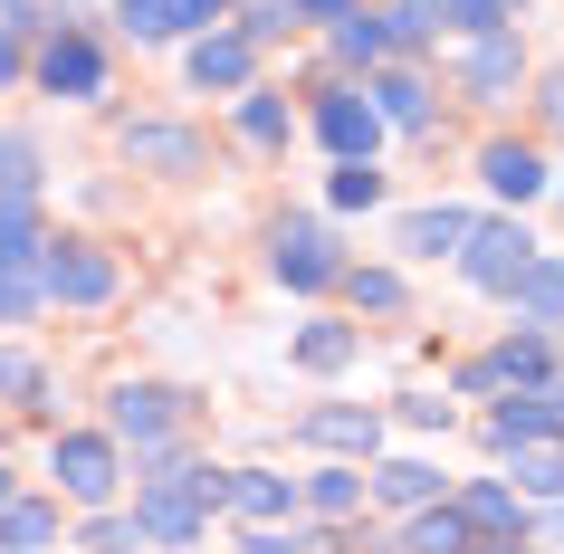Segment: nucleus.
<instances>
[{
    "label": "nucleus",
    "mask_w": 564,
    "mask_h": 554,
    "mask_svg": "<svg viewBox=\"0 0 564 554\" xmlns=\"http://www.w3.org/2000/svg\"><path fill=\"white\" fill-rule=\"evenodd\" d=\"M210 507H220V468L163 459L153 478H134V535L144 545H202Z\"/></svg>",
    "instance_id": "1"
},
{
    "label": "nucleus",
    "mask_w": 564,
    "mask_h": 554,
    "mask_svg": "<svg viewBox=\"0 0 564 554\" xmlns=\"http://www.w3.org/2000/svg\"><path fill=\"white\" fill-rule=\"evenodd\" d=\"M268 268H278V287H297V296H316V287H335V278H345L335 230H326V220H306V210L268 230Z\"/></svg>",
    "instance_id": "2"
},
{
    "label": "nucleus",
    "mask_w": 564,
    "mask_h": 554,
    "mask_svg": "<svg viewBox=\"0 0 564 554\" xmlns=\"http://www.w3.org/2000/svg\"><path fill=\"white\" fill-rule=\"evenodd\" d=\"M48 478H58L77 507H106V497L124 488V459H116V439H106V431H58V439H48Z\"/></svg>",
    "instance_id": "3"
},
{
    "label": "nucleus",
    "mask_w": 564,
    "mask_h": 554,
    "mask_svg": "<svg viewBox=\"0 0 564 554\" xmlns=\"http://www.w3.org/2000/svg\"><path fill=\"white\" fill-rule=\"evenodd\" d=\"M39 296H58V306H106L116 296V259L96 249V239H58V249H39Z\"/></svg>",
    "instance_id": "4"
},
{
    "label": "nucleus",
    "mask_w": 564,
    "mask_h": 554,
    "mask_svg": "<svg viewBox=\"0 0 564 554\" xmlns=\"http://www.w3.org/2000/svg\"><path fill=\"white\" fill-rule=\"evenodd\" d=\"M39 87L48 96H67V106H87V96H106V48H96L87 30H48L39 39Z\"/></svg>",
    "instance_id": "5"
},
{
    "label": "nucleus",
    "mask_w": 564,
    "mask_h": 554,
    "mask_svg": "<svg viewBox=\"0 0 564 554\" xmlns=\"http://www.w3.org/2000/svg\"><path fill=\"white\" fill-rule=\"evenodd\" d=\"M527 259H535L527 220H478V230H469V249H459V278H469V287H488V296H507Z\"/></svg>",
    "instance_id": "6"
},
{
    "label": "nucleus",
    "mask_w": 564,
    "mask_h": 554,
    "mask_svg": "<svg viewBox=\"0 0 564 554\" xmlns=\"http://www.w3.org/2000/svg\"><path fill=\"white\" fill-rule=\"evenodd\" d=\"M297 439H306V449H335V459H373V449H383V411L316 402V411H297Z\"/></svg>",
    "instance_id": "7"
},
{
    "label": "nucleus",
    "mask_w": 564,
    "mask_h": 554,
    "mask_svg": "<svg viewBox=\"0 0 564 554\" xmlns=\"http://www.w3.org/2000/svg\"><path fill=\"white\" fill-rule=\"evenodd\" d=\"M316 134H326L335 163H373V144H383V116L364 106V87H326V96H316Z\"/></svg>",
    "instance_id": "8"
},
{
    "label": "nucleus",
    "mask_w": 564,
    "mask_h": 554,
    "mask_svg": "<svg viewBox=\"0 0 564 554\" xmlns=\"http://www.w3.org/2000/svg\"><path fill=\"white\" fill-rule=\"evenodd\" d=\"M124 163H134V173H210V144L192 134V124L134 116V124H124Z\"/></svg>",
    "instance_id": "9"
},
{
    "label": "nucleus",
    "mask_w": 564,
    "mask_h": 554,
    "mask_svg": "<svg viewBox=\"0 0 564 554\" xmlns=\"http://www.w3.org/2000/svg\"><path fill=\"white\" fill-rule=\"evenodd\" d=\"M449 517L469 525V545H517V535H527V497L507 488V478H469Z\"/></svg>",
    "instance_id": "10"
},
{
    "label": "nucleus",
    "mask_w": 564,
    "mask_h": 554,
    "mask_svg": "<svg viewBox=\"0 0 564 554\" xmlns=\"http://www.w3.org/2000/svg\"><path fill=\"white\" fill-rule=\"evenodd\" d=\"M173 431H182V392H173V382H124V392H116V431H106V439L163 449Z\"/></svg>",
    "instance_id": "11"
},
{
    "label": "nucleus",
    "mask_w": 564,
    "mask_h": 554,
    "mask_svg": "<svg viewBox=\"0 0 564 554\" xmlns=\"http://www.w3.org/2000/svg\"><path fill=\"white\" fill-rule=\"evenodd\" d=\"M517 77H527V48H517V30H478L469 58H459V87L478 96V106H498V96H517Z\"/></svg>",
    "instance_id": "12"
},
{
    "label": "nucleus",
    "mask_w": 564,
    "mask_h": 554,
    "mask_svg": "<svg viewBox=\"0 0 564 554\" xmlns=\"http://www.w3.org/2000/svg\"><path fill=\"white\" fill-rule=\"evenodd\" d=\"M220 507L239 525H278V517H297V478H278V468H220Z\"/></svg>",
    "instance_id": "13"
},
{
    "label": "nucleus",
    "mask_w": 564,
    "mask_h": 554,
    "mask_svg": "<svg viewBox=\"0 0 564 554\" xmlns=\"http://www.w3.org/2000/svg\"><path fill=\"white\" fill-rule=\"evenodd\" d=\"M469 230H478V210H459V202H431V210H402L392 249H402V259H459V249H469Z\"/></svg>",
    "instance_id": "14"
},
{
    "label": "nucleus",
    "mask_w": 564,
    "mask_h": 554,
    "mask_svg": "<svg viewBox=\"0 0 564 554\" xmlns=\"http://www.w3.org/2000/svg\"><path fill=\"white\" fill-rule=\"evenodd\" d=\"M182 67H192V87H220V96H249V77H259V58H249L239 30H202Z\"/></svg>",
    "instance_id": "15"
},
{
    "label": "nucleus",
    "mask_w": 564,
    "mask_h": 554,
    "mask_svg": "<svg viewBox=\"0 0 564 554\" xmlns=\"http://www.w3.org/2000/svg\"><path fill=\"white\" fill-rule=\"evenodd\" d=\"M507 306H517V325H535V335H555V325H564V259H545V249H535V259L517 268V287H507Z\"/></svg>",
    "instance_id": "16"
},
{
    "label": "nucleus",
    "mask_w": 564,
    "mask_h": 554,
    "mask_svg": "<svg viewBox=\"0 0 564 554\" xmlns=\"http://www.w3.org/2000/svg\"><path fill=\"white\" fill-rule=\"evenodd\" d=\"M364 106L383 124H402V134H431V87H421L412 67H373V77H364Z\"/></svg>",
    "instance_id": "17"
},
{
    "label": "nucleus",
    "mask_w": 564,
    "mask_h": 554,
    "mask_svg": "<svg viewBox=\"0 0 564 554\" xmlns=\"http://www.w3.org/2000/svg\"><path fill=\"white\" fill-rule=\"evenodd\" d=\"M364 497H373V507H392V517L441 507V468H431V459H383L373 478H364Z\"/></svg>",
    "instance_id": "18"
},
{
    "label": "nucleus",
    "mask_w": 564,
    "mask_h": 554,
    "mask_svg": "<svg viewBox=\"0 0 564 554\" xmlns=\"http://www.w3.org/2000/svg\"><path fill=\"white\" fill-rule=\"evenodd\" d=\"M478 182H488L498 202H535V192H545V153L535 144H488L478 153Z\"/></svg>",
    "instance_id": "19"
},
{
    "label": "nucleus",
    "mask_w": 564,
    "mask_h": 554,
    "mask_svg": "<svg viewBox=\"0 0 564 554\" xmlns=\"http://www.w3.org/2000/svg\"><path fill=\"white\" fill-rule=\"evenodd\" d=\"M507 488L564 507V439H527V449H507Z\"/></svg>",
    "instance_id": "20"
},
{
    "label": "nucleus",
    "mask_w": 564,
    "mask_h": 554,
    "mask_svg": "<svg viewBox=\"0 0 564 554\" xmlns=\"http://www.w3.org/2000/svg\"><path fill=\"white\" fill-rule=\"evenodd\" d=\"M39 249H48V239H39V202H30V192H0V268L30 278Z\"/></svg>",
    "instance_id": "21"
},
{
    "label": "nucleus",
    "mask_w": 564,
    "mask_h": 554,
    "mask_svg": "<svg viewBox=\"0 0 564 554\" xmlns=\"http://www.w3.org/2000/svg\"><path fill=\"white\" fill-rule=\"evenodd\" d=\"M288 354H297V373H345V363L364 354V325H335V316H316V325H306V335H297Z\"/></svg>",
    "instance_id": "22"
},
{
    "label": "nucleus",
    "mask_w": 564,
    "mask_h": 554,
    "mask_svg": "<svg viewBox=\"0 0 564 554\" xmlns=\"http://www.w3.org/2000/svg\"><path fill=\"white\" fill-rule=\"evenodd\" d=\"M402 10L421 20V39H431V30H459V39L507 30V10H498V0H402Z\"/></svg>",
    "instance_id": "23"
},
{
    "label": "nucleus",
    "mask_w": 564,
    "mask_h": 554,
    "mask_svg": "<svg viewBox=\"0 0 564 554\" xmlns=\"http://www.w3.org/2000/svg\"><path fill=\"white\" fill-rule=\"evenodd\" d=\"M39 545H58V507L48 497H10L0 507V554H39Z\"/></svg>",
    "instance_id": "24"
},
{
    "label": "nucleus",
    "mask_w": 564,
    "mask_h": 554,
    "mask_svg": "<svg viewBox=\"0 0 564 554\" xmlns=\"http://www.w3.org/2000/svg\"><path fill=\"white\" fill-rule=\"evenodd\" d=\"M527 439H545V392H507L488 411V449H527Z\"/></svg>",
    "instance_id": "25"
},
{
    "label": "nucleus",
    "mask_w": 564,
    "mask_h": 554,
    "mask_svg": "<svg viewBox=\"0 0 564 554\" xmlns=\"http://www.w3.org/2000/svg\"><path fill=\"white\" fill-rule=\"evenodd\" d=\"M402 554H478L469 525L449 517V507H412V525H402Z\"/></svg>",
    "instance_id": "26"
},
{
    "label": "nucleus",
    "mask_w": 564,
    "mask_h": 554,
    "mask_svg": "<svg viewBox=\"0 0 564 554\" xmlns=\"http://www.w3.org/2000/svg\"><path fill=\"white\" fill-rule=\"evenodd\" d=\"M220 10H230V0H144L134 30H144V39H182V30H210Z\"/></svg>",
    "instance_id": "27"
},
{
    "label": "nucleus",
    "mask_w": 564,
    "mask_h": 554,
    "mask_svg": "<svg viewBox=\"0 0 564 554\" xmlns=\"http://www.w3.org/2000/svg\"><path fill=\"white\" fill-rule=\"evenodd\" d=\"M239 134H249V144H288V134H297V116H288V96H268V87H249L239 96Z\"/></svg>",
    "instance_id": "28"
},
{
    "label": "nucleus",
    "mask_w": 564,
    "mask_h": 554,
    "mask_svg": "<svg viewBox=\"0 0 564 554\" xmlns=\"http://www.w3.org/2000/svg\"><path fill=\"white\" fill-rule=\"evenodd\" d=\"M297 507H316V517H355L364 507V468H316L297 488Z\"/></svg>",
    "instance_id": "29"
},
{
    "label": "nucleus",
    "mask_w": 564,
    "mask_h": 554,
    "mask_svg": "<svg viewBox=\"0 0 564 554\" xmlns=\"http://www.w3.org/2000/svg\"><path fill=\"white\" fill-rule=\"evenodd\" d=\"M335 287L355 296V316H402V278H392V268H345Z\"/></svg>",
    "instance_id": "30"
},
{
    "label": "nucleus",
    "mask_w": 564,
    "mask_h": 554,
    "mask_svg": "<svg viewBox=\"0 0 564 554\" xmlns=\"http://www.w3.org/2000/svg\"><path fill=\"white\" fill-rule=\"evenodd\" d=\"M383 48H392V30L373 20V10H355V20H335V58H345V67H383Z\"/></svg>",
    "instance_id": "31"
},
{
    "label": "nucleus",
    "mask_w": 564,
    "mask_h": 554,
    "mask_svg": "<svg viewBox=\"0 0 564 554\" xmlns=\"http://www.w3.org/2000/svg\"><path fill=\"white\" fill-rule=\"evenodd\" d=\"M39 392H48V373H39V354H20V345H0V402H20V411H39Z\"/></svg>",
    "instance_id": "32"
},
{
    "label": "nucleus",
    "mask_w": 564,
    "mask_h": 554,
    "mask_svg": "<svg viewBox=\"0 0 564 554\" xmlns=\"http://www.w3.org/2000/svg\"><path fill=\"white\" fill-rule=\"evenodd\" d=\"M0 192H39V144L30 134H0Z\"/></svg>",
    "instance_id": "33"
},
{
    "label": "nucleus",
    "mask_w": 564,
    "mask_h": 554,
    "mask_svg": "<svg viewBox=\"0 0 564 554\" xmlns=\"http://www.w3.org/2000/svg\"><path fill=\"white\" fill-rule=\"evenodd\" d=\"M383 202V173L373 163H335V210H373Z\"/></svg>",
    "instance_id": "34"
},
{
    "label": "nucleus",
    "mask_w": 564,
    "mask_h": 554,
    "mask_svg": "<svg viewBox=\"0 0 564 554\" xmlns=\"http://www.w3.org/2000/svg\"><path fill=\"white\" fill-rule=\"evenodd\" d=\"M278 30H297V10H288V0H249V48H259V39H278Z\"/></svg>",
    "instance_id": "35"
},
{
    "label": "nucleus",
    "mask_w": 564,
    "mask_h": 554,
    "mask_svg": "<svg viewBox=\"0 0 564 554\" xmlns=\"http://www.w3.org/2000/svg\"><path fill=\"white\" fill-rule=\"evenodd\" d=\"M87 545H96V554H144V535H134L124 517H96V525H87Z\"/></svg>",
    "instance_id": "36"
},
{
    "label": "nucleus",
    "mask_w": 564,
    "mask_h": 554,
    "mask_svg": "<svg viewBox=\"0 0 564 554\" xmlns=\"http://www.w3.org/2000/svg\"><path fill=\"white\" fill-rule=\"evenodd\" d=\"M30 306H39V278H10V268H0V325L30 316Z\"/></svg>",
    "instance_id": "37"
},
{
    "label": "nucleus",
    "mask_w": 564,
    "mask_h": 554,
    "mask_svg": "<svg viewBox=\"0 0 564 554\" xmlns=\"http://www.w3.org/2000/svg\"><path fill=\"white\" fill-rule=\"evenodd\" d=\"M402 421H412V431H449V402H441V392H412V402H402Z\"/></svg>",
    "instance_id": "38"
},
{
    "label": "nucleus",
    "mask_w": 564,
    "mask_h": 554,
    "mask_svg": "<svg viewBox=\"0 0 564 554\" xmlns=\"http://www.w3.org/2000/svg\"><path fill=\"white\" fill-rule=\"evenodd\" d=\"M249 554H316V535H278V525H249Z\"/></svg>",
    "instance_id": "39"
},
{
    "label": "nucleus",
    "mask_w": 564,
    "mask_h": 554,
    "mask_svg": "<svg viewBox=\"0 0 564 554\" xmlns=\"http://www.w3.org/2000/svg\"><path fill=\"white\" fill-rule=\"evenodd\" d=\"M288 10H297V20H355L364 0H288Z\"/></svg>",
    "instance_id": "40"
},
{
    "label": "nucleus",
    "mask_w": 564,
    "mask_h": 554,
    "mask_svg": "<svg viewBox=\"0 0 564 554\" xmlns=\"http://www.w3.org/2000/svg\"><path fill=\"white\" fill-rule=\"evenodd\" d=\"M545 431L564 439V382H545Z\"/></svg>",
    "instance_id": "41"
},
{
    "label": "nucleus",
    "mask_w": 564,
    "mask_h": 554,
    "mask_svg": "<svg viewBox=\"0 0 564 554\" xmlns=\"http://www.w3.org/2000/svg\"><path fill=\"white\" fill-rule=\"evenodd\" d=\"M527 535H555V545H564V507H545V517H527Z\"/></svg>",
    "instance_id": "42"
},
{
    "label": "nucleus",
    "mask_w": 564,
    "mask_h": 554,
    "mask_svg": "<svg viewBox=\"0 0 564 554\" xmlns=\"http://www.w3.org/2000/svg\"><path fill=\"white\" fill-rule=\"evenodd\" d=\"M10 77H20V39L0 30V87H10Z\"/></svg>",
    "instance_id": "43"
},
{
    "label": "nucleus",
    "mask_w": 564,
    "mask_h": 554,
    "mask_svg": "<svg viewBox=\"0 0 564 554\" xmlns=\"http://www.w3.org/2000/svg\"><path fill=\"white\" fill-rule=\"evenodd\" d=\"M478 554H535V545H527V535H517V545H478Z\"/></svg>",
    "instance_id": "44"
},
{
    "label": "nucleus",
    "mask_w": 564,
    "mask_h": 554,
    "mask_svg": "<svg viewBox=\"0 0 564 554\" xmlns=\"http://www.w3.org/2000/svg\"><path fill=\"white\" fill-rule=\"evenodd\" d=\"M10 497H20V488H10V468H0V507H10Z\"/></svg>",
    "instance_id": "45"
},
{
    "label": "nucleus",
    "mask_w": 564,
    "mask_h": 554,
    "mask_svg": "<svg viewBox=\"0 0 564 554\" xmlns=\"http://www.w3.org/2000/svg\"><path fill=\"white\" fill-rule=\"evenodd\" d=\"M124 10H144V0H124Z\"/></svg>",
    "instance_id": "46"
}]
</instances>
